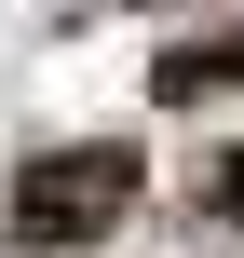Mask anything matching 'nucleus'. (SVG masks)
<instances>
[{
	"label": "nucleus",
	"instance_id": "7ed1b4c3",
	"mask_svg": "<svg viewBox=\"0 0 244 258\" xmlns=\"http://www.w3.org/2000/svg\"><path fill=\"white\" fill-rule=\"evenodd\" d=\"M217 218H244V150H231V163H217Z\"/></svg>",
	"mask_w": 244,
	"mask_h": 258
},
{
	"label": "nucleus",
	"instance_id": "f03ea898",
	"mask_svg": "<svg viewBox=\"0 0 244 258\" xmlns=\"http://www.w3.org/2000/svg\"><path fill=\"white\" fill-rule=\"evenodd\" d=\"M163 95H204V82H244V27H204V41H177L163 68H149Z\"/></svg>",
	"mask_w": 244,
	"mask_h": 258
},
{
	"label": "nucleus",
	"instance_id": "f257e3e1",
	"mask_svg": "<svg viewBox=\"0 0 244 258\" xmlns=\"http://www.w3.org/2000/svg\"><path fill=\"white\" fill-rule=\"evenodd\" d=\"M122 218H136V150H122V136L41 150V163L14 177V245H95V231H122Z\"/></svg>",
	"mask_w": 244,
	"mask_h": 258
}]
</instances>
